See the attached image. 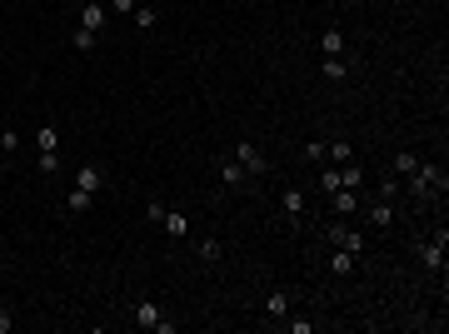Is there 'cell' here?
<instances>
[{"mask_svg": "<svg viewBox=\"0 0 449 334\" xmlns=\"http://www.w3.org/2000/svg\"><path fill=\"white\" fill-rule=\"evenodd\" d=\"M444 185H449V180H444L439 165H435V160H419L415 170L399 180V190L410 195V200H435V195H444Z\"/></svg>", "mask_w": 449, "mask_h": 334, "instance_id": "1", "label": "cell"}, {"mask_svg": "<svg viewBox=\"0 0 449 334\" xmlns=\"http://www.w3.org/2000/svg\"><path fill=\"white\" fill-rule=\"evenodd\" d=\"M325 240H330L335 249H350L355 260L365 255V235H359V229H355L350 220H335V225H325Z\"/></svg>", "mask_w": 449, "mask_h": 334, "instance_id": "2", "label": "cell"}, {"mask_svg": "<svg viewBox=\"0 0 449 334\" xmlns=\"http://www.w3.org/2000/svg\"><path fill=\"white\" fill-rule=\"evenodd\" d=\"M130 320H135L140 329H160V334L175 329V324H170V320L160 315V304H155V300H135V304H130Z\"/></svg>", "mask_w": 449, "mask_h": 334, "instance_id": "3", "label": "cell"}, {"mask_svg": "<svg viewBox=\"0 0 449 334\" xmlns=\"http://www.w3.org/2000/svg\"><path fill=\"white\" fill-rule=\"evenodd\" d=\"M444 229H439V235L435 240H419V264H424V275H444Z\"/></svg>", "mask_w": 449, "mask_h": 334, "instance_id": "4", "label": "cell"}, {"mask_svg": "<svg viewBox=\"0 0 449 334\" xmlns=\"http://www.w3.org/2000/svg\"><path fill=\"white\" fill-rule=\"evenodd\" d=\"M359 205H365V190H335V195H330L335 220H355V215H359Z\"/></svg>", "mask_w": 449, "mask_h": 334, "instance_id": "5", "label": "cell"}, {"mask_svg": "<svg viewBox=\"0 0 449 334\" xmlns=\"http://www.w3.org/2000/svg\"><path fill=\"white\" fill-rule=\"evenodd\" d=\"M105 20H110V6L105 0H80V30H105Z\"/></svg>", "mask_w": 449, "mask_h": 334, "instance_id": "6", "label": "cell"}, {"mask_svg": "<svg viewBox=\"0 0 449 334\" xmlns=\"http://www.w3.org/2000/svg\"><path fill=\"white\" fill-rule=\"evenodd\" d=\"M105 185H110V180H105V165H95V160H85L80 170H75V190H90V195H100Z\"/></svg>", "mask_w": 449, "mask_h": 334, "instance_id": "7", "label": "cell"}, {"mask_svg": "<svg viewBox=\"0 0 449 334\" xmlns=\"http://www.w3.org/2000/svg\"><path fill=\"white\" fill-rule=\"evenodd\" d=\"M359 210H365L370 229H390V225H395V200H365Z\"/></svg>", "mask_w": 449, "mask_h": 334, "instance_id": "8", "label": "cell"}, {"mask_svg": "<svg viewBox=\"0 0 449 334\" xmlns=\"http://www.w3.org/2000/svg\"><path fill=\"white\" fill-rule=\"evenodd\" d=\"M235 160L245 165V175H265V170H270V160L260 155V145H255V140H240V150H235Z\"/></svg>", "mask_w": 449, "mask_h": 334, "instance_id": "9", "label": "cell"}, {"mask_svg": "<svg viewBox=\"0 0 449 334\" xmlns=\"http://www.w3.org/2000/svg\"><path fill=\"white\" fill-rule=\"evenodd\" d=\"M280 205H285V215H290V225H299V220H305V210H310V200H305V190H285V195H280Z\"/></svg>", "mask_w": 449, "mask_h": 334, "instance_id": "10", "label": "cell"}, {"mask_svg": "<svg viewBox=\"0 0 449 334\" xmlns=\"http://www.w3.org/2000/svg\"><path fill=\"white\" fill-rule=\"evenodd\" d=\"M319 75H325V80H335V85H339V80L350 75V60H345V55H319Z\"/></svg>", "mask_w": 449, "mask_h": 334, "instance_id": "11", "label": "cell"}, {"mask_svg": "<svg viewBox=\"0 0 449 334\" xmlns=\"http://www.w3.org/2000/svg\"><path fill=\"white\" fill-rule=\"evenodd\" d=\"M345 50H350V40H345L339 25H330L325 35H319V55H345Z\"/></svg>", "mask_w": 449, "mask_h": 334, "instance_id": "12", "label": "cell"}, {"mask_svg": "<svg viewBox=\"0 0 449 334\" xmlns=\"http://www.w3.org/2000/svg\"><path fill=\"white\" fill-rule=\"evenodd\" d=\"M130 20H135V30H140V35H150V30H155V20H160V6H150V0H140Z\"/></svg>", "mask_w": 449, "mask_h": 334, "instance_id": "13", "label": "cell"}, {"mask_svg": "<svg viewBox=\"0 0 449 334\" xmlns=\"http://www.w3.org/2000/svg\"><path fill=\"white\" fill-rule=\"evenodd\" d=\"M339 190H365V165H339Z\"/></svg>", "mask_w": 449, "mask_h": 334, "instance_id": "14", "label": "cell"}, {"mask_svg": "<svg viewBox=\"0 0 449 334\" xmlns=\"http://www.w3.org/2000/svg\"><path fill=\"white\" fill-rule=\"evenodd\" d=\"M265 315L270 320H285L290 315V295H285V289H270V295H265Z\"/></svg>", "mask_w": 449, "mask_h": 334, "instance_id": "15", "label": "cell"}, {"mask_svg": "<svg viewBox=\"0 0 449 334\" xmlns=\"http://www.w3.org/2000/svg\"><path fill=\"white\" fill-rule=\"evenodd\" d=\"M325 160L350 165V160H355V145H350V140H325Z\"/></svg>", "mask_w": 449, "mask_h": 334, "instance_id": "16", "label": "cell"}, {"mask_svg": "<svg viewBox=\"0 0 449 334\" xmlns=\"http://www.w3.org/2000/svg\"><path fill=\"white\" fill-rule=\"evenodd\" d=\"M250 175H245V165L240 160H220V185H230V190H235V185H245Z\"/></svg>", "mask_w": 449, "mask_h": 334, "instance_id": "17", "label": "cell"}, {"mask_svg": "<svg viewBox=\"0 0 449 334\" xmlns=\"http://www.w3.org/2000/svg\"><path fill=\"white\" fill-rule=\"evenodd\" d=\"M160 225H165V235H170V240H185V235H190V220H185L180 210H165Z\"/></svg>", "mask_w": 449, "mask_h": 334, "instance_id": "18", "label": "cell"}, {"mask_svg": "<svg viewBox=\"0 0 449 334\" xmlns=\"http://www.w3.org/2000/svg\"><path fill=\"white\" fill-rule=\"evenodd\" d=\"M90 205H95V195H90V190H75V185H70V195H66V210H70V215H85Z\"/></svg>", "mask_w": 449, "mask_h": 334, "instance_id": "19", "label": "cell"}, {"mask_svg": "<svg viewBox=\"0 0 449 334\" xmlns=\"http://www.w3.org/2000/svg\"><path fill=\"white\" fill-rule=\"evenodd\" d=\"M330 275H355V255H350V249H335V255H330Z\"/></svg>", "mask_w": 449, "mask_h": 334, "instance_id": "20", "label": "cell"}, {"mask_svg": "<svg viewBox=\"0 0 449 334\" xmlns=\"http://www.w3.org/2000/svg\"><path fill=\"white\" fill-rule=\"evenodd\" d=\"M70 45H75L80 55H90V50L100 45V35H95V30H80V25H75V35H70Z\"/></svg>", "mask_w": 449, "mask_h": 334, "instance_id": "21", "label": "cell"}, {"mask_svg": "<svg viewBox=\"0 0 449 334\" xmlns=\"http://www.w3.org/2000/svg\"><path fill=\"white\" fill-rule=\"evenodd\" d=\"M315 185H319V195H335V190H339V165L319 170V175H315Z\"/></svg>", "mask_w": 449, "mask_h": 334, "instance_id": "22", "label": "cell"}, {"mask_svg": "<svg viewBox=\"0 0 449 334\" xmlns=\"http://www.w3.org/2000/svg\"><path fill=\"white\" fill-rule=\"evenodd\" d=\"M35 145H40V150H60V130H55V125H40Z\"/></svg>", "mask_w": 449, "mask_h": 334, "instance_id": "23", "label": "cell"}, {"mask_svg": "<svg viewBox=\"0 0 449 334\" xmlns=\"http://www.w3.org/2000/svg\"><path fill=\"white\" fill-rule=\"evenodd\" d=\"M15 150H20V130L6 125V130H0V155H15Z\"/></svg>", "mask_w": 449, "mask_h": 334, "instance_id": "24", "label": "cell"}, {"mask_svg": "<svg viewBox=\"0 0 449 334\" xmlns=\"http://www.w3.org/2000/svg\"><path fill=\"white\" fill-rule=\"evenodd\" d=\"M280 324H285L290 334H315V320H305V315H285Z\"/></svg>", "mask_w": 449, "mask_h": 334, "instance_id": "25", "label": "cell"}, {"mask_svg": "<svg viewBox=\"0 0 449 334\" xmlns=\"http://www.w3.org/2000/svg\"><path fill=\"white\" fill-rule=\"evenodd\" d=\"M60 170V150H40V175H55Z\"/></svg>", "mask_w": 449, "mask_h": 334, "instance_id": "26", "label": "cell"}, {"mask_svg": "<svg viewBox=\"0 0 449 334\" xmlns=\"http://www.w3.org/2000/svg\"><path fill=\"white\" fill-rule=\"evenodd\" d=\"M379 200H399V175H390V180H379Z\"/></svg>", "mask_w": 449, "mask_h": 334, "instance_id": "27", "label": "cell"}, {"mask_svg": "<svg viewBox=\"0 0 449 334\" xmlns=\"http://www.w3.org/2000/svg\"><path fill=\"white\" fill-rule=\"evenodd\" d=\"M200 260L215 264V260H220V240H200Z\"/></svg>", "mask_w": 449, "mask_h": 334, "instance_id": "28", "label": "cell"}, {"mask_svg": "<svg viewBox=\"0 0 449 334\" xmlns=\"http://www.w3.org/2000/svg\"><path fill=\"white\" fill-rule=\"evenodd\" d=\"M415 165H419V155H399V160H395V175L404 180V175H410V170H415Z\"/></svg>", "mask_w": 449, "mask_h": 334, "instance_id": "29", "label": "cell"}, {"mask_svg": "<svg viewBox=\"0 0 449 334\" xmlns=\"http://www.w3.org/2000/svg\"><path fill=\"white\" fill-rule=\"evenodd\" d=\"M305 155L319 165V160H325V140H305Z\"/></svg>", "mask_w": 449, "mask_h": 334, "instance_id": "30", "label": "cell"}, {"mask_svg": "<svg viewBox=\"0 0 449 334\" xmlns=\"http://www.w3.org/2000/svg\"><path fill=\"white\" fill-rule=\"evenodd\" d=\"M145 220L160 225V220H165V200H150V205H145Z\"/></svg>", "mask_w": 449, "mask_h": 334, "instance_id": "31", "label": "cell"}, {"mask_svg": "<svg viewBox=\"0 0 449 334\" xmlns=\"http://www.w3.org/2000/svg\"><path fill=\"white\" fill-rule=\"evenodd\" d=\"M135 6H140V0H110V10H115V15H135Z\"/></svg>", "mask_w": 449, "mask_h": 334, "instance_id": "32", "label": "cell"}, {"mask_svg": "<svg viewBox=\"0 0 449 334\" xmlns=\"http://www.w3.org/2000/svg\"><path fill=\"white\" fill-rule=\"evenodd\" d=\"M10 324H15V315H10V309H0V334H10Z\"/></svg>", "mask_w": 449, "mask_h": 334, "instance_id": "33", "label": "cell"}]
</instances>
